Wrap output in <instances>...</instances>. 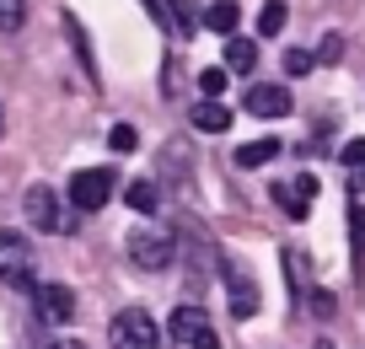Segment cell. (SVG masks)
Masks as SVG:
<instances>
[{"instance_id":"cell-1","label":"cell","mask_w":365,"mask_h":349,"mask_svg":"<svg viewBox=\"0 0 365 349\" xmlns=\"http://www.w3.org/2000/svg\"><path fill=\"white\" fill-rule=\"evenodd\" d=\"M129 258L145 274H161V269L178 263V237L161 231V226H140V231H129Z\"/></svg>"},{"instance_id":"cell-2","label":"cell","mask_w":365,"mask_h":349,"mask_svg":"<svg viewBox=\"0 0 365 349\" xmlns=\"http://www.w3.org/2000/svg\"><path fill=\"white\" fill-rule=\"evenodd\" d=\"M108 338H113V349H156V344H161V328H156V317H150V312L129 306V312L113 317Z\"/></svg>"},{"instance_id":"cell-3","label":"cell","mask_w":365,"mask_h":349,"mask_svg":"<svg viewBox=\"0 0 365 349\" xmlns=\"http://www.w3.org/2000/svg\"><path fill=\"white\" fill-rule=\"evenodd\" d=\"M113 188H118V178L108 167H81L76 178H70V204H76V210H103V204L113 199Z\"/></svg>"},{"instance_id":"cell-4","label":"cell","mask_w":365,"mask_h":349,"mask_svg":"<svg viewBox=\"0 0 365 349\" xmlns=\"http://www.w3.org/2000/svg\"><path fill=\"white\" fill-rule=\"evenodd\" d=\"M167 328H172V338L188 344V349H220V333L210 328V317L199 312V306H178V312L167 317Z\"/></svg>"},{"instance_id":"cell-5","label":"cell","mask_w":365,"mask_h":349,"mask_svg":"<svg viewBox=\"0 0 365 349\" xmlns=\"http://www.w3.org/2000/svg\"><path fill=\"white\" fill-rule=\"evenodd\" d=\"M0 280L33 285V248H27L22 231H0Z\"/></svg>"},{"instance_id":"cell-6","label":"cell","mask_w":365,"mask_h":349,"mask_svg":"<svg viewBox=\"0 0 365 349\" xmlns=\"http://www.w3.org/2000/svg\"><path fill=\"white\" fill-rule=\"evenodd\" d=\"M27 221H33L38 231H65L70 215H65V204H59L54 188H27Z\"/></svg>"},{"instance_id":"cell-7","label":"cell","mask_w":365,"mask_h":349,"mask_svg":"<svg viewBox=\"0 0 365 349\" xmlns=\"http://www.w3.org/2000/svg\"><path fill=\"white\" fill-rule=\"evenodd\" d=\"M312 199H317V178H296V183H274V204L296 221L312 215Z\"/></svg>"},{"instance_id":"cell-8","label":"cell","mask_w":365,"mask_h":349,"mask_svg":"<svg viewBox=\"0 0 365 349\" xmlns=\"http://www.w3.org/2000/svg\"><path fill=\"white\" fill-rule=\"evenodd\" d=\"M33 295H38V312H43V323H70L76 317V290L70 285H33Z\"/></svg>"},{"instance_id":"cell-9","label":"cell","mask_w":365,"mask_h":349,"mask_svg":"<svg viewBox=\"0 0 365 349\" xmlns=\"http://www.w3.org/2000/svg\"><path fill=\"white\" fill-rule=\"evenodd\" d=\"M247 113H258V118H285L290 91L285 86H247Z\"/></svg>"},{"instance_id":"cell-10","label":"cell","mask_w":365,"mask_h":349,"mask_svg":"<svg viewBox=\"0 0 365 349\" xmlns=\"http://www.w3.org/2000/svg\"><path fill=\"white\" fill-rule=\"evenodd\" d=\"M226 285H231V312L247 323L252 312H258V285H252V274H242V269H226Z\"/></svg>"},{"instance_id":"cell-11","label":"cell","mask_w":365,"mask_h":349,"mask_svg":"<svg viewBox=\"0 0 365 349\" xmlns=\"http://www.w3.org/2000/svg\"><path fill=\"white\" fill-rule=\"evenodd\" d=\"M150 6H156V16L167 11V27H172L178 38H194V33H199V22H194L199 11L188 6V0H150Z\"/></svg>"},{"instance_id":"cell-12","label":"cell","mask_w":365,"mask_h":349,"mask_svg":"<svg viewBox=\"0 0 365 349\" xmlns=\"http://www.w3.org/2000/svg\"><path fill=\"white\" fill-rule=\"evenodd\" d=\"M188 118H194L199 135H226V129H231V108H226V102H194Z\"/></svg>"},{"instance_id":"cell-13","label":"cell","mask_w":365,"mask_h":349,"mask_svg":"<svg viewBox=\"0 0 365 349\" xmlns=\"http://www.w3.org/2000/svg\"><path fill=\"white\" fill-rule=\"evenodd\" d=\"M258 65V38H226V76H252Z\"/></svg>"},{"instance_id":"cell-14","label":"cell","mask_w":365,"mask_h":349,"mask_svg":"<svg viewBox=\"0 0 365 349\" xmlns=\"http://www.w3.org/2000/svg\"><path fill=\"white\" fill-rule=\"evenodd\" d=\"M124 199H129V210H135V215H156V210H161V193H156V183H145V178L124 183Z\"/></svg>"},{"instance_id":"cell-15","label":"cell","mask_w":365,"mask_h":349,"mask_svg":"<svg viewBox=\"0 0 365 349\" xmlns=\"http://www.w3.org/2000/svg\"><path fill=\"white\" fill-rule=\"evenodd\" d=\"M237 22H242V11L231 6V0H215V6L205 11V27H210V33H220V38H237Z\"/></svg>"},{"instance_id":"cell-16","label":"cell","mask_w":365,"mask_h":349,"mask_svg":"<svg viewBox=\"0 0 365 349\" xmlns=\"http://www.w3.org/2000/svg\"><path fill=\"white\" fill-rule=\"evenodd\" d=\"M279 156V140H252V146L237 151V167H263V161Z\"/></svg>"},{"instance_id":"cell-17","label":"cell","mask_w":365,"mask_h":349,"mask_svg":"<svg viewBox=\"0 0 365 349\" xmlns=\"http://www.w3.org/2000/svg\"><path fill=\"white\" fill-rule=\"evenodd\" d=\"M258 33H263V38L285 33V0H269V6L258 11Z\"/></svg>"},{"instance_id":"cell-18","label":"cell","mask_w":365,"mask_h":349,"mask_svg":"<svg viewBox=\"0 0 365 349\" xmlns=\"http://www.w3.org/2000/svg\"><path fill=\"white\" fill-rule=\"evenodd\" d=\"M65 33H70V44L81 49V65H86V76L97 81V59H91V49H86V33H81V22H76V16H65Z\"/></svg>"},{"instance_id":"cell-19","label":"cell","mask_w":365,"mask_h":349,"mask_svg":"<svg viewBox=\"0 0 365 349\" xmlns=\"http://www.w3.org/2000/svg\"><path fill=\"white\" fill-rule=\"evenodd\" d=\"M27 22V0H0V33H16Z\"/></svg>"},{"instance_id":"cell-20","label":"cell","mask_w":365,"mask_h":349,"mask_svg":"<svg viewBox=\"0 0 365 349\" xmlns=\"http://www.w3.org/2000/svg\"><path fill=\"white\" fill-rule=\"evenodd\" d=\"M108 146H113L118 156H129V151H140V135H135V124H113V129H108Z\"/></svg>"},{"instance_id":"cell-21","label":"cell","mask_w":365,"mask_h":349,"mask_svg":"<svg viewBox=\"0 0 365 349\" xmlns=\"http://www.w3.org/2000/svg\"><path fill=\"white\" fill-rule=\"evenodd\" d=\"M285 76H312V65H317V54H307V49H285Z\"/></svg>"},{"instance_id":"cell-22","label":"cell","mask_w":365,"mask_h":349,"mask_svg":"<svg viewBox=\"0 0 365 349\" xmlns=\"http://www.w3.org/2000/svg\"><path fill=\"white\" fill-rule=\"evenodd\" d=\"M199 91H205L210 102L226 91V65H210V70H199Z\"/></svg>"},{"instance_id":"cell-23","label":"cell","mask_w":365,"mask_h":349,"mask_svg":"<svg viewBox=\"0 0 365 349\" xmlns=\"http://www.w3.org/2000/svg\"><path fill=\"white\" fill-rule=\"evenodd\" d=\"M339 54H344V38L328 33V38H322V49H317V65H339Z\"/></svg>"},{"instance_id":"cell-24","label":"cell","mask_w":365,"mask_h":349,"mask_svg":"<svg viewBox=\"0 0 365 349\" xmlns=\"http://www.w3.org/2000/svg\"><path fill=\"white\" fill-rule=\"evenodd\" d=\"M349 226H354V258H360V248H365V204L349 210Z\"/></svg>"},{"instance_id":"cell-25","label":"cell","mask_w":365,"mask_h":349,"mask_svg":"<svg viewBox=\"0 0 365 349\" xmlns=\"http://www.w3.org/2000/svg\"><path fill=\"white\" fill-rule=\"evenodd\" d=\"M344 161H349V167H360V172H365V140H349V146H344Z\"/></svg>"},{"instance_id":"cell-26","label":"cell","mask_w":365,"mask_h":349,"mask_svg":"<svg viewBox=\"0 0 365 349\" xmlns=\"http://www.w3.org/2000/svg\"><path fill=\"white\" fill-rule=\"evenodd\" d=\"M312 349H333V338H317V344H312Z\"/></svg>"},{"instance_id":"cell-27","label":"cell","mask_w":365,"mask_h":349,"mask_svg":"<svg viewBox=\"0 0 365 349\" xmlns=\"http://www.w3.org/2000/svg\"><path fill=\"white\" fill-rule=\"evenodd\" d=\"M54 349H86V344H54Z\"/></svg>"},{"instance_id":"cell-28","label":"cell","mask_w":365,"mask_h":349,"mask_svg":"<svg viewBox=\"0 0 365 349\" xmlns=\"http://www.w3.org/2000/svg\"><path fill=\"white\" fill-rule=\"evenodd\" d=\"M0 129H6V113H0Z\"/></svg>"},{"instance_id":"cell-29","label":"cell","mask_w":365,"mask_h":349,"mask_svg":"<svg viewBox=\"0 0 365 349\" xmlns=\"http://www.w3.org/2000/svg\"><path fill=\"white\" fill-rule=\"evenodd\" d=\"M360 183H365V172H360Z\"/></svg>"}]
</instances>
